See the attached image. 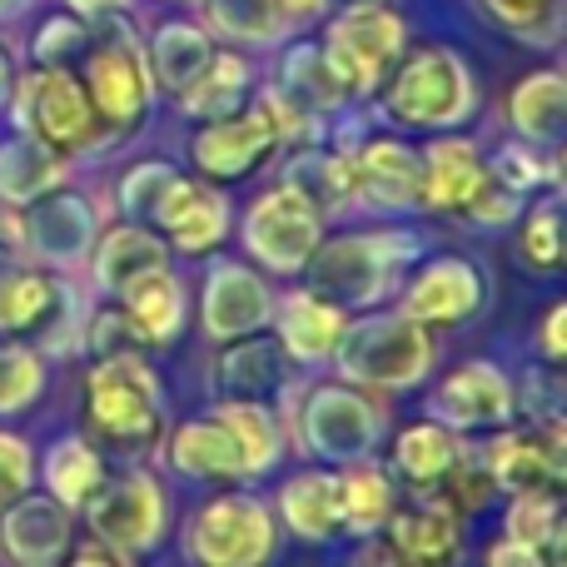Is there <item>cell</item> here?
<instances>
[{"label":"cell","instance_id":"obj_12","mask_svg":"<svg viewBox=\"0 0 567 567\" xmlns=\"http://www.w3.org/2000/svg\"><path fill=\"white\" fill-rule=\"evenodd\" d=\"M105 225V199H95L90 189H80L75 179L50 195L30 199L20 209V259L50 269V275H65L85 284V265L90 249H95V235Z\"/></svg>","mask_w":567,"mask_h":567},{"label":"cell","instance_id":"obj_44","mask_svg":"<svg viewBox=\"0 0 567 567\" xmlns=\"http://www.w3.org/2000/svg\"><path fill=\"white\" fill-rule=\"evenodd\" d=\"M209 6V30L229 40H245V45H269L289 30L284 10L275 0H205Z\"/></svg>","mask_w":567,"mask_h":567},{"label":"cell","instance_id":"obj_14","mask_svg":"<svg viewBox=\"0 0 567 567\" xmlns=\"http://www.w3.org/2000/svg\"><path fill=\"white\" fill-rule=\"evenodd\" d=\"M353 165V219H419L423 215V169L419 145L399 130L343 140Z\"/></svg>","mask_w":567,"mask_h":567},{"label":"cell","instance_id":"obj_45","mask_svg":"<svg viewBox=\"0 0 567 567\" xmlns=\"http://www.w3.org/2000/svg\"><path fill=\"white\" fill-rule=\"evenodd\" d=\"M439 498H449L453 508L463 513V518H473V513H483V508H493V503L503 498L498 493V483L488 478V468H483V458H478V443L468 439V449H463V458L453 463L449 473H443V483L439 488Z\"/></svg>","mask_w":567,"mask_h":567},{"label":"cell","instance_id":"obj_55","mask_svg":"<svg viewBox=\"0 0 567 567\" xmlns=\"http://www.w3.org/2000/svg\"><path fill=\"white\" fill-rule=\"evenodd\" d=\"M20 249V209L0 205V259H10Z\"/></svg>","mask_w":567,"mask_h":567},{"label":"cell","instance_id":"obj_33","mask_svg":"<svg viewBox=\"0 0 567 567\" xmlns=\"http://www.w3.org/2000/svg\"><path fill=\"white\" fill-rule=\"evenodd\" d=\"M105 473H110V453L100 449L85 429L55 433L45 449H35V488L75 513H80V503L100 488Z\"/></svg>","mask_w":567,"mask_h":567},{"label":"cell","instance_id":"obj_8","mask_svg":"<svg viewBox=\"0 0 567 567\" xmlns=\"http://www.w3.org/2000/svg\"><path fill=\"white\" fill-rule=\"evenodd\" d=\"M75 518L95 538H110L120 548H130L135 558H150L169 543L175 508H169V488L159 478V468H150L145 458H130L125 468H110L100 478V488L80 503Z\"/></svg>","mask_w":567,"mask_h":567},{"label":"cell","instance_id":"obj_16","mask_svg":"<svg viewBox=\"0 0 567 567\" xmlns=\"http://www.w3.org/2000/svg\"><path fill=\"white\" fill-rule=\"evenodd\" d=\"M275 279L265 269H255L249 259H229V255H205L199 269V289H195V323L209 343H229L245 333L269 329L275 319Z\"/></svg>","mask_w":567,"mask_h":567},{"label":"cell","instance_id":"obj_37","mask_svg":"<svg viewBox=\"0 0 567 567\" xmlns=\"http://www.w3.org/2000/svg\"><path fill=\"white\" fill-rule=\"evenodd\" d=\"M175 100H179V110H185L189 120L235 115L239 105H249V100H255V65H249V55H239V50H219L215 45L209 65L199 70V75L189 80Z\"/></svg>","mask_w":567,"mask_h":567},{"label":"cell","instance_id":"obj_46","mask_svg":"<svg viewBox=\"0 0 567 567\" xmlns=\"http://www.w3.org/2000/svg\"><path fill=\"white\" fill-rule=\"evenodd\" d=\"M90 45V20L65 10V16L40 20L35 40H30V65H75Z\"/></svg>","mask_w":567,"mask_h":567},{"label":"cell","instance_id":"obj_41","mask_svg":"<svg viewBox=\"0 0 567 567\" xmlns=\"http://www.w3.org/2000/svg\"><path fill=\"white\" fill-rule=\"evenodd\" d=\"M488 175L528 199L543 189H563V145L538 150L528 140H503L498 150H488Z\"/></svg>","mask_w":567,"mask_h":567},{"label":"cell","instance_id":"obj_35","mask_svg":"<svg viewBox=\"0 0 567 567\" xmlns=\"http://www.w3.org/2000/svg\"><path fill=\"white\" fill-rule=\"evenodd\" d=\"M399 498H403V488L383 458L343 463L339 468V538H353V543L379 538Z\"/></svg>","mask_w":567,"mask_h":567},{"label":"cell","instance_id":"obj_54","mask_svg":"<svg viewBox=\"0 0 567 567\" xmlns=\"http://www.w3.org/2000/svg\"><path fill=\"white\" fill-rule=\"evenodd\" d=\"M353 567H413V563H403L383 538H363L359 553H353Z\"/></svg>","mask_w":567,"mask_h":567},{"label":"cell","instance_id":"obj_1","mask_svg":"<svg viewBox=\"0 0 567 567\" xmlns=\"http://www.w3.org/2000/svg\"><path fill=\"white\" fill-rule=\"evenodd\" d=\"M275 409L284 413L293 453L329 463V468L379 458L393 429L389 399L339 379V373H329V379H293L289 373V383L275 393Z\"/></svg>","mask_w":567,"mask_h":567},{"label":"cell","instance_id":"obj_27","mask_svg":"<svg viewBox=\"0 0 567 567\" xmlns=\"http://www.w3.org/2000/svg\"><path fill=\"white\" fill-rule=\"evenodd\" d=\"M159 265H175L159 229L140 225V219H105L95 235V249H90L85 289L95 299H115L130 279H140L145 269H159Z\"/></svg>","mask_w":567,"mask_h":567},{"label":"cell","instance_id":"obj_58","mask_svg":"<svg viewBox=\"0 0 567 567\" xmlns=\"http://www.w3.org/2000/svg\"><path fill=\"white\" fill-rule=\"evenodd\" d=\"M25 6H30V0H0V20H16Z\"/></svg>","mask_w":567,"mask_h":567},{"label":"cell","instance_id":"obj_26","mask_svg":"<svg viewBox=\"0 0 567 567\" xmlns=\"http://www.w3.org/2000/svg\"><path fill=\"white\" fill-rule=\"evenodd\" d=\"M423 169V215H458L478 185L488 179V150L463 130H443L429 145H419Z\"/></svg>","mask_w":567,"mask_h":567},{"label":"cell","instance_id":"obj_51","mask_svg":"<svg viewBox=\"0 0 567 567\" xmlns=\"http://www.w3.org/2000/svg\"><path fill=\"white\" fill-rule=\"evenodd\" d=\"M60 567H140V558H135L130 548H120V543L85 533V538H75V543L65 548Z\"/></svg>","mask_w":567,"mask_h":567},{"label":"cell","instance_id":"obj_47","mask_svg":"<svg viewBox=\"0 0 567 567\" xmlns=\"http://www.w3.org/2000/svg\"><path fill=\"white\" fill-rule=\"evenodd\" d=\"M523 205H528V195H518V189L498 185V179L488 175V179H483V185H478V195H473L468 205H463L453 219H463V225H468V229H478V235H503V229H513V225H518Z\"/></svg>","mask_w":567,"mask_h":567},{"label":"cell","instance_id":"obj_7","mask_svg":"<svg viewBox=\"0 0 567 567\" xmlns=\"http://www.w3.org/2000/svg\"><path fill=\"white\" fill-rule=\"evenodd\" d=\"M10 125L16 130H30L35 140H45L50 150L80 159H95L100 150L110 145V130L100 125L95 105H90L85 85H80L75 65H30L16 75L10 85Z\"/></svg>","mask_w":567,"mask_h":567},{"label":"cell","instance_id":"obj_17","mask_svg":"<svg viewBox=\"0 0 567 567\" xmlns=\"http://www.w3.org/2000/svg\"><path fill=\"white\" fill-rule=\"evenodd\" d=\"M284 150L275 120H269L265 100H249L239 105L235 115H219V120H199V130L189 135V169L209 185H239L249 179L255 169H265Z\"/></svg>","mask_w":567,"mask_h":567},{"label":"cell","instance_id":"obj_20","mask_svg":"<svg viewBox=\"0 0 567 567\" xmlns=\"http://www.w3.org/2000/svg\"><path fill=\"white\" fill-rule=\"evenodd\" d=\"M343 323H349V309L333 303L329 293L309 289L303 279H289V289L275 293V319H269V333L284 349V359L303 373H323L343 339Z\"/></svg>","mask_w":567,"mask_h":567},{"label":"cell","instance_id":"obj_11","mask_svg":"<svg viewBox=\"0 0 567 567\" xmlns=\"http://www.w3.org/2000/svg\"><path fill=\"white\" fill-rule=\"evenodd\" d=\"M323 229H329V219H323L293 185L275 179V185H265L245 209H239L235 235H239L245 259L255 269H265L269 279H299L303 265H309V255L319 249Z\"/></svg>","mask_w":567,"mask_h":567},{"label":"cell","instance_id":"obj_38","mask_svg":"<svg viewBox=\"0 0 567 567\" xmlns=\"http://www.w3.org/2000/svg\"><path fill=\"white\" fill-rule=\"evenodd\" d=\"M209 55H215V30L195 25V20H165L145 45V65L155 75V90L165 95H179L209 65Z\"/></svg>","mask_w":567,"mask_h":567},{"label":"cell","instance_id":"obj_24","mask_svg":"<svg viewBox=\"0 0 567 567\" xmlns=\"http://www.w3.org/2000/svg\"><path fill=\"white\" fill-rule=\"evenodd\" d=\"M75 508L30 488L10 508H0V558L10 567H60L65 548L75 543Z\"/></svg>","mask_w":567,"mask_h":567},{"label":"cell","instance_id":"obj_32","mask_svg":"<svg viewBox=\"0 0 567 567\" xmlns=\"http://www.w3.org/2000/svg\"><path fill=\"white\" fill-rule=\"evenodd\" d=\"M75 159L50 150L45 140H35L30 130H0V205L25 209L30 199L50 195V189L75 179Z\"/></svg>","mask_w":567,"mask_h":567},{"label":"cell","instance_id":"obj_25","mask_svg":"<svg viewBox=\"0 0 567 567\" xmlns=\"http://www.w3.org/2000/svg\"><path fill=\"white\" fill-rule=\"evenodd\" d=\"M159 463H165L175 478L199 483V488H225V483H245V463L239 449L229 439V429L215 419V409L189 413L179 423H165V439H159Z\"/></svg>","mask_w":567,"mask_h":567},{"label":"cell","instance_id":"obj_39","mask_svg":"<svg viewBox=\"0 0 567 567\" xmlns=\"http://www.w3.org/2000/svg\"><path fill=\"white\" fill-rule=\"evenodd\" d=\"M518 265L528 275H558L563 269V189H543L523 205L518 225Z\"/></svg>","mask_w":567,"mask_h":567},{"label":"cell","instance_id":"obj_50","mask_svg":"<svg viewBox=\"0 0 567 567\" xmlns=\"http://www.w3.org/2000/svg\"><path fill=\"white\" fill-rule=\"evenodd\" d=\"M518 389V419L528 423H548V419H563V373L558 369H528L523 379H513Z\"/></svg>","mask_w":567,"mask_h":567},{"label":"cell","instance_id":"obj_2","mask_svg":"<svg viewBox=\"0 0 567 567\" xmlns=\"http://www.w3.org/2000/svg\"><path fill=\"white\" fill-rule=\"evenodd\" d=\"M429 249L419 225L409 219H369V225H349L323 229L319 249L303 265V284L319 293H329L333 303H343L349 313L359 309H379L393 299L399 279L409 275V265Z\"/></svg>","mask_w":567,"mask_h":567},{"label":"cell","instance_id":"obj_31","mask_svg":"<svg viewBox=\"0 0 567 567\" xmlns=\"http://www.w3.org/2000/svg\"><path fill=\"white\" fill-rule=\"evenodd\" d=\"M389 453H379L383 463H389V473L399 478V488L409 493H423V488H439L443 473L453 468V463L463 458V449H468V439L453 429H443L439 419H413L403 423V429H389Z\"/></svg>","mask_w":567,"mask_h":567},{"label":"cell","instance_id":"obj_19","mask_svg":"<svg viewBox=\"0 0 567 567\" xmlns=\"http://www.w3.org/2000/svg\"><path fill=\"white\" fill-rule=\"evenodd\" d=\"M150 229H159L175 259H205L235 235V199L225 185H209L195 169H179L165 189Z\"/></svg>","mask_w":567,"mask_h":567},{"label":"cell","instance_id":"obj_21","mask_svg":"<svg viewBox=\"0 0 567 567\" xmlns=\"http://www.w3.org/2000/svg\"><path fill=\"white\" fill-rule=\"evenodd\" d=\"M379 538L413 567H458L463 543H468V518H463L449 498L423 488V493H413V498L393 503Z\"/></svg>","mask_w":567,"mask_h":567},{"label":"cell","instance_id":"obj_23","mask_svg":"<svg viewBox=\"0 0 567 567\" xmlns=\"http://www.w3.org/2000/svg\"><path fill=\"white\" fill-rule=\"evenodd\" d=\"M269 508L279 518V533H289L303 548H329L339 538V468L303 458L299 468L279 473Z\"/></svg>","mask_w":567,"mask_h":567},{"label":"cell","instance_id":"obj_48","mask_svg":"<svg viewBox=\"0 0 567 567\" xmlns=\"http://www.w3.org/2000/svg\"><path fill=\"white\" fill-rule=\"evenodd\" d=\"M493 20L513 35H523L528 45H543V40L558 35V0H483Z\"/></svg>","mask_w":567,"mask_h":567},{"label":"cell","instance_id":"obj_52","mask_svg":"<svg viewBox=\"0 0 567 567\" xmlns=\"http://www.w3.org/2000/svg\"><path fill=\"white\" fill-rule=\"evenodd\" d=\"M563 319H567V309H563V299H553L548 309H543V319H538V329H533V353H538L543 363H553V369H563V359H567V339H563Z\"/></svg>","mask_w":567,"mask_h":567},{"label":"cell","instance_id":"obj_49","mask_svg":"<svg viewBox=\"0 0 567 567\" xmlns=\"http://www.w3.org/2000/svg\"><path fill=\"white\" fill-rule=\"evenodd\" d=\"M30 488H35V443L20 429L0 423V508H10Z\"/></svg>","mask_w":567,"mask_h":567},{"label":"cell","instance_id":"obj_40","mask_svg":"<svg viewBox=\"0 0 567 567\" xmlns=\"http://www.w3.org/2000/svg\"><path fill=\"white\" fill-rule=\"evenodd\" d=\"M50 359L25 339H0V423H16L45 399Z\"/></svg>","mask_w":567,"mask_h":567},{"label":"cell","instance_id":"obj_4","mask_svg":"<svg viewBox=\"0 0 567 567\" xmlns=\"http://www.w3.org/2000/svg\"><path fill=\"white\" fill-rule=\"evenodd\" d=\"M85 433L100 449L155 453L165 439V383L145 349H115L90 359L85 373Z\"/></svg>","mask_w":567,"mask_h":567},{"label":"cell","instance_id":"obj_43","mask_svg":"<svg viewBox=\"0 0 567 567\" xmlns=\"http://www.w3.org/2000/svg\"><path fill=\"white\" fill-rule=\"evenodd\" d=\"M179 165L175 159H135V165H125V175L115 179V189H110V209H115V219H140V225H150L159 209V199H165V189L175 185Z\"/></svg>","mask_w":567,"mask_h":567},{"label":"cell","instance_id":"obj_57","mask_svg":"<svg viewBox=\"0 0 567 567\" xmlns=\"http://www.w3.org/2000/svg\"><path fill=\"white\" fill-rule=\"evenodd\" d=\"M275 6L284 10V20H289V25H299V20L319 16V10L329 6V0H275Z\"/></svg>","mask_w":567,"mask_h":567},{"label":"cell","instance_id":"obj_15","mask_svg":"<svg viewBox=\"0 0 567 567\" xmlns=\"http://www.w3.org/2000/svg\"><path fill=\"white\" fill-rule=\"evenodd\" d=\"M423 413L439 419L443 429L463 433V439H483V433L503 429L518 419V389L513 373L498 359H458L439 373L433 383H423Z\"/></svg>","mask_w":567,"mask_h":567},{"label":"cell","instance_id":"obj_42","mask_svg":"<svg viewBox=\"0 0 567 567\" xmlns=\"http://www.w3.org/2000/svg\"><path fill=\"white\" fill-rule=\"evenodd\" d=\"M503 533L548 553V567H563V493H513L503 508Z\"/></svg>","mask_w":567,"mask_h":567},{"label":"cell","instance_id":"obj_10","mask_svg":"<svg viewBox=\"0 0 567 567\" xmlns=\"http://www.w3.org/2000/svg\"><path fill=\"white\" fill-rule=\"evenodd\" d=\"M319 50L329 60V70L339 75V85L353 100H369V95H379L389 70L409 50V20L393 6H383V0H349L329 20Z\"/></svg>","mask_w":567,"mask_h":567},{"label":"cell","instance_id":"obj_59","mask_svg":"<svg viewBox=\"0 0 567 567\" xmlns=\"http://www.w3.org/2000/svg\"><path fill=\"white\" fill-rule=\"evenodd\" d=\"M0 567H10V563H6V558H0Z\"/></svg>","mask_w":567,"mask_h":567},{"label":"cell","instance_id":"obj_6","mask_svg":"<svg viewBox=\"0 0 567 567\" xmlns=\"http://www.w3.org/2000/svg\"><path fill=\"white\" fill-rule=\"evenodd\" d=\"M279 518L259 483L209 488L179 528V553L189 567H269L279 558Z\"/></svg>","mask_w":567,"mask_h":567},{"label":"cell","instance_id":"obj_22","mask_svg":"<svg viewBox=\"0 0 567 567\" xmlns=\"http://www.w3.org/2000/svg\"><path fill=\"white\" fill-rule=\"evenodd\" d=\"M115 309L140 349H175L189 329L195 293H189V279L175 265H159V269H145L140 279H130L115 293Z\"/></svg>","mask_w":567,"mask_h":567},{"label":"cell","instance_id":"obj_5","mask_svg":"<svg viewBox=\"0 0 567 567\" xmlns=\"http://www.w3.org/2000/svg\"><path fill=\"white\" fill-rule=\"evenodd\" d=\"M383 120L393 130H413V135H443V130H463L478 115V80H473L468 60L453 45H413L399 55L389 80L379 85Z\"/></svg>","mask_w":567,"mask_h":567},{"label":"cell","instance_id":"obj_56","mask_svg":"<svg viewBox=\"0 0 567 567\" xmlns=\"http://www.w3.org/2000/svg\"><path fill=\"white\" fill-rule=\"evenodd\" d=\"M75 16H85V20H95V16H115V10H125L130 0H65Z\"/></svg>","mask_w":567,"mask_h":567},{"label":"cell","instance_id":"obj_53","mask_svg":"<svg viewBox=\"0 0 567 567\" xmlns=\"http://www.w3.org/2000/svg\"><path fill=\"white\" fill-rule=\"evenodd\" d=\"M483 567H548V553L523 538L498 533V538H488V548H483Z\"/></svg>","mask_w":567,"mask_h":567},{"label":"cell","instance_id":"obj_28","mask_svg":"<svg viewBox=\"0 0 567 567\" xmlns=\"http://www.w3.org/2000/svg\"><path fill=\"white\" fill-rule=\"evenodd\" d=\"M284 185H293L329 225L353 219V165L343 140H309V145H289V159L279 165Z\"/></svg>","mask_w":567,"mask_h":567},{"label":"cell","instance_id":"obj_34","mask_svg":"<svg viewBox=\"0 0 567 567\" xmlns=\"http://www.w3.org/2000/svg\"><path fill=\"white\" fill-rule=\"evenodd\" d=\"M269 90L284 95L299 115H309L313 125H323V130L339 125V115L353 105V95L339 85V75H333L329 60H323V50L309 45V40H299L293 50H284L279 75H275Z\"/></svg>","mask_w":567,"mask_h":567},{"label":"cell","instance_id":"obj_36","mask_svg":"<svg viewBox=\"0 0 567 567\" xmlns=\"http://www.w3.org/2000/svg\"><path fill=\"white\" fill-rule=\"evenodd\" d=\"M503 120H508L513 140H528V145H538V150H558L563 145V120H567L563 70L558 65L528 70V75L508 90Z\"/></svg>","mask_w":567,"mask_h":567},{"label":"cell","instance_id":"obj_29","mask_svg":"<svg viewBox=\"0 0 567 567\" xmlns=\"http://www.w3.org/2000/svg\"><path fill=\"white\" fill-rule=\"evenodd\" d=\"M293 363L284 359V349L275 343V333L259 329L245 339L215 343V363H209V389L215 399H275L289 383Z\"/></svg>","mask_w":567,"mask_h":567},{"label":"cell","instance_id":"obj_13","mask_svg":"<svg viewBox=\"0 0 567 567\" xmlns=\"http://www.w3.org/2000/svg\"><path fill=\"white\" fill-rule=\"evenodd\" d=\"M488 269L478 265L473 255H458V249H439L429 255L423 249L419 259L409 265V275L399 279L393 289V309L409 313L413 323L433 333H449V329H463L473 323L483 309H488Z\"/></svg>","mask_w":567,"mask_h":567},{"label":"cell","instance_id":"obj_3","mask_svg":"<svg viewBox=\"0 0 567 567\" xmlns=\"http://www.w3.org/2000/svg\"><path fill=\"white\" fill-rule=\"evenodd\" d=\"M329 369L339 379L359 383L369 393H413L439 373V333L413 323L409 313H399L393 303L379 309H359L343 323V339L333 349Z\"/></svg>","mask_w":567,"mask_h":567},{"label":"cell","instance_id":"obj_60","mask_svg":"<svg viewBox=\"0 0 567 567\" xmlns=\"http://www.w3.org/2000/svg\"><path fill=\"white\" fill-rule=\"evenodd\" d=\"M195 6H199V0H195Z\"/></svg>","mask_w":567,"mask_h":567},{"label":"cell","instance_id":"obj_18","mask_svg":"<svg viewBox=\"0 0 567 567\" xmlns=\"http://www.w3.org/2000/svg\"><path fill=\"white\" fill-rule=\"evenodd\" d=\"M473 443H478V458L488 468V478L498 483L503 498H513V493H563V473H567L563 419L548 423L513 419Z\"/></svg>","mask_w":567,"mask_h":567},{"label":"cell","instance_id":"obj_9","mask_svg":"<svg viewBox=\"0 0 567 567\" xmlns=\"http://www.w3.org/2000/svg\"><path fill=\"white\" fill-rule=\"evenodd\" d=\"M80 85H85L90 105H95L100 125L110 135H130V130L145 125L150 105H155V75L145 65V45L130 35L120 20H105V25L90 30V45L80 55Z\"/></svg>","mask_w":567,"mask_h":567},{"label":"cell","instance_id":"obj_30","mask_svg":"<svg viewBox=\"0 0 567 567\" xmlns=\"http://www.w3.org/2000/svg\"><path fill=\"white\" fill-rule=\"evenodd\" d=\"M215 419L229 429L245 463V483H265L284 468V458L293 453L289 429H284V413L275 409V399H215L209 403Z\"/></svg>","mask_w":567,"mask_h":567}]
</instances>
